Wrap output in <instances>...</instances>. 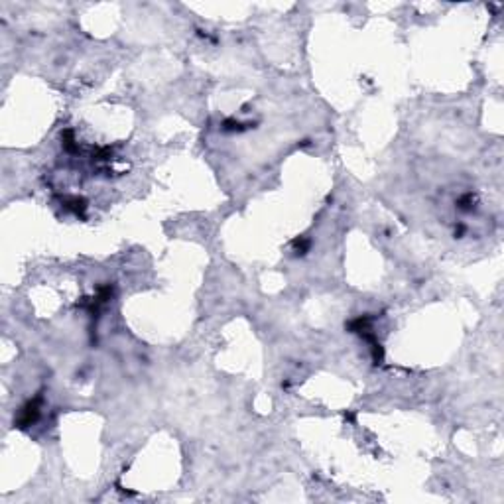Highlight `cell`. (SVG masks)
Instances as JSON below:
<instances>
[{"label": "cell", "instance_id": "1", "mask_svg": "<svg viewBox=\"0 0 504 504\" xmlns=\"http://www.w3.org/2000/svg\"><path fill=\"white\" fill-rule=\"evenodd\" d=\"M38 416H40V398H36V400L26 404V408L22 410L20 420H18V425H20V427L32 425L36 420H38Z\"/></svg>", "mask_w": 504, "mask_h": 504}, {"label": "cell", "instance_id": "2", "mask_svg": "<svg viewBox=\"0 0 504 504\" xmlns=\"http://www.w3.org/2000/svg\"><path fill=\"white\" fill-rule=\"evenodd\" d=\"M65 205H67V207H69V209H71V211H73L75 215L83 213V211H85V207H87V205H85V201H83V199H79V197H73V199L65 201Z\"/></svg>", "mask_w": 504, "mask_h": 504}]
</instances>
